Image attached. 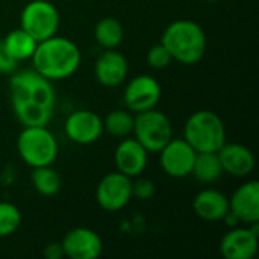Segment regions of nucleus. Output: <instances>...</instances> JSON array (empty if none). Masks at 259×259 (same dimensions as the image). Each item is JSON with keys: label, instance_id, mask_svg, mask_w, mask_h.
<instances>
[{"label": "nucleus", "instance_id": "26", "mask_svg": "<svg viewBox=\"0 0 259 259\" xmlns=\"http://www.w3.org/2000/svg\"><path fill=\"white\" fill-rule=\"evenodd\" d=\"M155 184L153 181L147 179V178H140L137 181L132 179V197H137L140 200H147L152 199L155 194Z\"/></svg>", "mask_w": 259, "mask_h": 259}, {"label": "nucleus", "instance_id": "9", "mask_svg": "<svg viewBox=\"0 0 259 259\" xmlns=\"http://www.w3.org/2000/svg\"><path fill=\"white\" fill-rule=\"evenodd\" d=\"M161 96L162 88L159 82L149 74H140L127 82L123 93V102L131 112L138 114L156 108Z\"/></svg>", "mask_w": 259, "mask_h": 259}, {"label": "nucleus", "instance_id": "20", "mask_svg": "<svg viewBox=\"0 0 259 259\" xmlns=\"http://www.w3.org/2000/svg\"><path fill=\"white\" fill-rule=\"evenodd\" d=\"M223 167L217 152H200L196 155L191 176L202 184H214L223 176Z\"/></svg>", "mask_w": 259, "mask_h": 259}, {"label": "nucleus", "instance_id": "24", "mask_svg": "<svg viewBox=\"0 0 259 259\" xmlns=\"http://www.w3.org/2000/svg\"><path fill=\"white\" fill-rule=\"evenodd\" d=\"M21 225L20 209L9 202H0V238L11 237Z\"/></svg>", "mask_w": 259, "mask_h": 259}, {"label": "nucleus", "instance_id": "15", "mask_svg": "<svg viewBox=\"0 0 259 259\" xmlns=\"http://www.w3.org/2000/svg\"><path fill=\"white\" fill-rule=\"evenodd\" d=\"M114 161L117 165V171L129 176L131 179L138 178L147 167L149 152L135 140V138H123L114 152Z\"/></svg>", "mask_w": 259, "mask_h": 259}, {"label": "nucleus", "instance_id": "6", "mask_svg": "<svg viewBox=\"0 0 259 259\" xmlns=\"http://www.w3.org/2000/svg\"><path fill=\"white\" fill-rule=\"evenodd\" d=\"M132 134L149 153H159V150L173 138V127L164 112L152 108L138 112L134 117Z\"/></svg>", "mask_w": 259, "mask_h": 259}, {"label": "nucleus", "instance_id": "27", "mask_svg": "<svg viewBox=\"0 0 259 259\" xmlns=\"http://www.w3.org/2000/svg\"><path fill=\"white\" fill-rule=\"evenodd\" d=\"M18 67V62L6 52L0 39V74H12Z\"/></svg>", "mask_w": 259, "mask_h": 259}, {"label": "nucleus", "instance_id": "8", "mask_svg": "<svg viewBox=\"0 0 259 259\" xmlns=\"http://www.w3.org/2000/svg\"><path fill=\"white\" fill-rule=\"evenodd\" d=\"M131 199L132 179L120 171L105 175L96 187V202L108 212L121 211L129 205Z\"/></svg>", "mask_w": 259, "mask_h": 259}, {"label": "nucleus", "instance_id": "3", "mask_svg": "<svg viewBox=\"0 0 259 259\" xmlns=\"http://www.w3.org/2000/svg\"><path fill=\"white\" fill-rule=\"evenodd\" d=\"M161 42L170 52L173 61L184 65H194L200 62L206 53L208 41L203 27L187 18L170 23L161 36Z\"/></svg>", "mask_w": 259, "mask_h": 259}, {"label": "nucleus", "instance_id": "22", "mask_svg": "<svg viewBox=\"0 0 259 259\" xmlns=\"http://www.w3.org/2000/svg\"><path fill=\"white\" fill-rule=\"evenodd\" d=\"M30 181H32L35 191L46 197H52V196L58 194L61 190V185H62L59 173L52 165L32 168Z\"/></svg>", "mask_w": 259, "mask_h": 259}, {"label": "nucleus", "instance_id": "18", "mask_svg": "<svg viewBox=\"0 0 259 259\" xmlns=\"http://www.w3.org/2000/svg\"><path fill=\"white\" fill-rule=\"evenodd\" d=\"M193 211L203 222H222L229 212V197L219 190L205 188L196 194Z\"/></svg>", "mask_w": 259, "mask_h": 259}, {"label": "nucleus", "instance_id": "28", "mask_svg": "<svg viewBox=\"0 0 259 259\" xmlns=\"http://www.w3.org/2000/svg\"><path fill=\"white\" fill-rule=\"evenodd\" d=\"M42 255L46 259H61L64 258V249H62V244L61 243H49L44 250H42Z\"/></svg>", "mask_w": 259, "mask_h": 259}, {"label": "nucleus", "instance_id": "2", "mask_svg": "<svg viewBox=\"0 0 259 259\" xmlns=\"http://www.w3.org/2000/svg\"><path fill=\"white\" fill-rule=\"evenodd\" d=\"M33 68L49 80H62L73 76L80 67L82 53L70 38L53 35L36 44L30 58Z\"/></svg>", "mask_w": 259, "mask_h": 259}, {"label": "nucleus", "instance_id": "14", "mask_svg": "<svg viewBox=\"0 0 259 259\" xmlns=\"http://www.w3.org/2000/svg\"><path fill=\"white\" fill-rule=\"evenodd\" d=\"M129 73V64L123 53L117 49H108L99 55L94 64V76L96 80L106 87L114 88L121 85Z\"/></svg>", "mask_w": 259, "mask_h": 259}, {"label": "nucleus", "instance_id": "16", "mask_svg": "<svg viewBox=\"0 0 259 259\" xmlns=\"http://www.w3.org/2000/svg\"><path fill=\"white\" fill-rule=\"evenodd\" d=\"M229 211L240 223L252 225L259 222V182L247 181L240 185L229 199Z\"/></svg>", "mask_w": 259, "mask_h": 259}, {"label": "nucleus", "instance_id": "12", "mask_svg": "<svg viewBox=\"0 0 259 259\" xmlns=\"http://www.w3.org/2000/svg\"><path fill=\"white\" fill-rule=\"evenodd\" d=\"M64 131L70 141L80 146H88L99 141L105 132L102 117L90 109H77L71 112L65 120Z\"/></svg>", "mask_w": 259, "mask_h": 259}, {"label": "nucleus", "instance_id": "25", "mask_svg": "<svg viewBox=\"0 0 259 259\" xmlns=\"http://www.w3.org/2000/svg\"><path fill=\"white\" fill-rule=\"evenodd\" d=\"M146 61H147L150 68L162 70V68H167L173 62V58H171L170 52L165 49V46L162 42H159V44H155L149 49Z\"/></svg>", "mask_w": 259, "mask_h": 259}, {"label": "nucleus", "instance_id": "13", "mask_svg": "<svg viewBox=\"0 0 259 259\" xmlns=\"http://www.w3.org/2000/svg\"><path fill=\"white\" fill-rule=\"evenodd\" d=\"M64 255L71 259H97L103 252V241L90 228H74L68 231L62 241Z\"/></svg>", "mask_w": 259, "mask_h": 259}, {"label": "nucleus", "instance_id": "5", "mask_svg": "<svg viewBox=\"0 0 259 259\" xmlns=\"http://www.w3.org/2000/svg\"><path fill=\"white\" fill-rule=\"evenodd\" d=\"M17 152L26 165L36 168L53 165L59 144L47 126H24L17 138Z\"/></svg>", "mask_w": 259, "mask_h": 259}, {"label": "nucleus", "instance_id": "1", "mask_svg": "<svg viewBox=\"0 0 259 259\" xmlns=\"http://www.w3.org/2000/svg\"><path fill=\"white\" fill-rule=\"evenodd\" d=\"M11 106L23 126H47L55 114L56 93L52 80L35 68L14 71L9 79Z\"/></svg>", "mask_w": 259, "mask_h": 259}, {"label": "nucleus", "instance_id": "29", "mask_svg": "<svg viewBox=\"0 0 259 259\" xmlns=\"http://www.w3.org/2000/svg\"><path fill=\"white\" fill-rule=\"evenodd\" d=\"M206 2H217V0H206Z\"/></svg>", "mask_w": 259, "mask_h": 259}, {"label": "nucleus", "instance_id": "23", "mask_svg": "<svg viewBox=\"0 0 259 259\" xmlns=\"http://www.w3.org/2000/svg\"><path fill=\"white\" fill-rule=\"evenodd\" d=\"M134 117L129 109H114L103 118V129L117 138H126L132 134Z\"/></svg>", "mask_w": 259, "mask_h": 259}, {"label": "nucleus", "instance_id": "10", "mask_svg": "<svg viewBox=\"0 0 259 259\" xmlns=\"http://www.w3.org/2000/svg\"><path fill=\"white\" fill-rule=\"evenodd\" d=\"M196 155L197 152L184 138H171L159 150V164L167 176L182 179L191 176Z\"/></svg>", "mask_w": 259, "mask_h": 259}, {"label": "nucleus", "instance_id": "7", "mask_svg": "<svg viewBox=\"0 0 259 259\" xmlns=\"http://www.w3.org/2000/svg\"><path fill=\"white\" fill-rule=\"evenodd\" d=\"M59 23V12L49 0H32L26 3L20 15V27L38 42L56 35Z\"/></svg>", "mask_w": 259, "mask_h": 259}, {"label": "nucleus", "instance_id": "11", "mask_svg": "<svg viewBox=\"0 0 259 259\" xmlns=\"http://www.w3.org/2000/svg\"><path fill=\"white\" fill-rule=\"evenodd\" d=\"M258 222L247 228H231L220 240V253L226 259H253L258 252Z\"/></svg>", "mask_w": 259, "mask_h": 259}, {"label": "nucleus", "instance_id": "19", "mask_svg": "<svg viewBox=\"0 0 259 259\" xmlns=\"http://www.w3.org/2000/svg\"><path fill=\"white\" fill-rule=\"evenodd\" d=\"M2 44L6 49V52L17 62H21V61H27V59L32 58V55H33V52L36 49L38 41L32 35H29L26 30L18 27V29L11 30L2 39Z\"/></svg>", "mask_w": 259, "mask_h": 259}, {"label": "nucleus", "instance_id": "17", "mask_svg": "<svg viewBox=\"0 0 259 259\" xmlns=\"http://www.w3.org/2000/svg\"><path fill=\"white\" fill-rule=\"evenodd\" d=\"M217 155L222 162L223 171L234 178H246L255 170V155L244 144L225 143L223 147L217 152Z\"/></svg>", "mask_w": 259, "mask_h": 259}, {"label": "nucleus", "instance_id": "21", "mask_svg": "<svg viewBox=\"0 0 259 259\" xmlns=\"http://www.w3.org/2000/svg\"><path fill=\"white\" fill-rule=\"evenodd\" d=\"M124 38V29L123 24L114 18V17H105L97 21L94 27V39L96 42L108 50V49H117Z\"/></svg>", "mask_w": 259, "mask_h": 259}, {"label": "nucleus", "instance_id": "4", "mask_svg": "<svg viewBox=\"0 0 259 259\" xmlns=\"http://www.w3.org/2000/svg\"><path fill=\"white\" fill-rule=\"evenodd\" d=\"M184 140L197 152H219L226 143V126L209 109L193 112L184 126Z\"/></svg>", "mask_w": 259, "mask_h": 259}]
</instances>
